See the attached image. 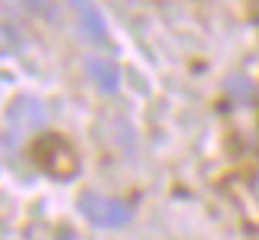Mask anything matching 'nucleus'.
I'll return each instance as SVG.
<instances>
[{"label":"nucleus","instance_id":"1","mask_svg":"<svg viewBox=\"0 0 259 240\" xmlns=\"http://www.w3.org/2000/svg\"><path fill=\"white\" fill-rule=\"evenodd\" d=\"M32 158L38 161V168L45 174H51L54 180H70V177L79 174V155H76V149L57 133L38 136L35 146H32Z\"/></svg>","mask_w":259,"mask_h":240},{"label":"nucleus","instance_id":"2","mask_svg":"<svg viewBox=\"0 0 259 240\" xmlns=\"http://www.w3.org/2000/svg\"><path fill=\"white\" fill-rule=\"evenodd\" d=\"M79 212L98 227H120L133 218V209L123 199L101 196V193H82L79 196Z\"/></svg>","mask_w":259,"mask_h":240},{"label":"nucleus","instance_id":"3","mask_svg":"<svg viewBox=\"0 0 259 240\" xmlns=\"http://www.w3.org/2000/svg\"><path fill=\"white\" fill-rule=\"evenodd\" d=\"M45 123V105L32 95H22L13 101L10 108V126H16L19 133H29V130H38Z\"/></svg>","mask_w":259,"mask_h":240},{"label":"nucleus","instance_id":"4","mask_svg":"<svg viewBox=\"0 0 259 240\" xmlns=\"http://www.w3.org/2000/svg\"><path fill=\"white\" fill-rule=\"evenodd\" d=\"M85 70H89L92 82L101 88V92L114 95L120 88V70H117V63H114V60H108V57H92V60L85 63Z\"/></svg>","mask_w":259,"mask_h":240},{"label":"nucleus","instance_id":"5","mask_svg":"<svg viewBox=\"0 0 259 240\" xmlns=\"http://www.w3.org/2000/svg\"><path fill=\"white\" fill-rule=\"evenodd\" d=\"M79 19H82V29L89 32V38H95L98 44L108 41V32H105V25H101V16H98L95 7H79Z\"/></svg>","mask_w":259,"mask_h":240}]
</instances>
